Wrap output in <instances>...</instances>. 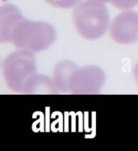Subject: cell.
I'll return each mask as SVG.
<instances>
[{
	"label": "cell",
	"instance_id": "6da1fadb",
	"mask_svg": "<svg viewBox=\"0 0 138 151\" xmlns=\"http://www.w3.org/2000/svg\"><path fill=\"white\" fill-rule=\"evenodd\" d=\"M72 19L77 32L88 40L103 36L110 25L107 7L104 3L94 0H85L77 5Z\"/></svg>",
	"mask_w": 138,
	"mask_h": 151
},
{
	"label": "cell",
	"instance_id": "7a4b0ae2",
	"mask_svg": "<svg viewBox=\"0 0 138 151\" xmlns=\"http://www.w3.org/2000/svg\"><path fill=\"white\" fill-rule=\"evenodd\" d=\"M56 39V31L51 24L24 19L13 32L12 44L17 49L36 53L48 49Z\"/></svg>",
	"mask_w": 138,
	"mask_h": 151
},
{
	"label": "cell",
	"instance_id": "3957f363",
	"mask_svg": "<svg viewBox=\"0 0 138 151\" xmlns=\"http://www.w3.org/2000/svg\"><path fill=\"white\" fill-rule=\"evenodd\" d=\"M37 65L34 53L18 49L7 56L3 64V73L7 85L13 92L23 93L24 84L36 73Z\"/></svg>",
	"mask_w": 138,
	"mask_h": 151
},
{
	"label": "cell",
	"instance_id": "277c9868",
	"mask_svg": "<svg viewBox=\"0 0 138 151\" xmlns=\"http://www.w3.org/2000/svg\"><path fill=\"white\" fill-rule=\"evenodd\" d=\"M105 82V73L96 65L78 68L69 82V93L97 94Z\"/></svg>",
	"mask_w": 138,
	"mask_h": 151
},
{
	"label": "cell",
	"instance_id": "5b68a950",
	"mask_svg": "<svg viewBox=\"0 0 138 151\" xmlns=\"http://www.w3.org/2000/svg\"><path fill=\"white\" fill-rule=\"evenodd\" d=\"M110 35L118 44H131L138 41V12L126 10L113 19Z\"/></svg>",
	"mask_w": 138,
	"mask_h": 151
},
{
	"label": "cell",
	"instance_id": "8992f818",
	"mask_svg": "<svg viewBox=\"0 0 138 151\" xmlns=\"http://www.w3.org/2000/svg\"><path fill=\"white\" fill-rule=\"evenodd\" d=\"M25 18L14 4L6 3L0 7V41L12 43L15 27Z\"/></svg>",
	"mask_w": 138,
	"mask_h": 151
},
{
	"label": "cell",
	"instance_id": "52a82bcc",
	"mask_svg": "<svg viewBox=\"0 0 138 151\" xmlns=\"http://www.w3.org/2000/svg\"><path fill=\"white\" fill-rule=\"evenodd\" d=\"M59 91L53 78L36 73L24 84V94H57Z\"/></svg>",
	"mask_w": 138,
	"mask_h": 151
},
{
	"label": "cell",
	"instance_id": "ba28073f",
	"mask_svg": "<svg viewBox=\"0 0 138 151\" xmlns=\"http://www.w3.org/2000/svg\"><path fill=\"white\" fill-rule=\"evenodd\" d=\"M78 66L70 60H62L55 65L53 79L60 92L69 93V82Z\"/></svg>",
	"mask_w": 138,
	"mask_h": 151
},
{
	"label": "cell",
	"instance_id": "9c48e42d",
	"mask_svg": "<svg viewBox=\"0 0 138 151\" xmlns=\"http://www.w3.org/2000/svg\"><path fill=\"white\" fill-rule=\"evenodd\" d=\"M50 6L61 9L73 8L78 5L82 0H45Z\"/></svg>",
	"mask_w": 138,
	"mask_h": 151
},
{
	"label": "cell",
	"instance_id": "30bf717a",
	"mask_svg": "<svg viewBox=\"0 0 138 151\" xmlns=\"http://www.w3.org/2000/svg\"><path fill=\"white\" fill-rule=\"evenodd\" d=\"M112 6L120 10H130L138 4V0H112Z\"/></svg>",
	"mask_w": 138,
	"mask_h": 151
},
{
	"label": "cell",
	"instance_id": "8fae6325",
	"mask_svg": "<svg viewBox=\"0 0 138 151\" xmlns=\"http://www.w3.org/2000/svg\"><path fill=\"white\" fill-rule=\"evenodd\" d=\"M132 73H133V76H134V78H135L136 81L138 84V62L136 64V65L132 69Z\"/></svg>",
	"mask_w": 138,
	"mask_h": 151
},
{
	"label": "cell",
	"instance_id": "7c38bea8",
	"mask_svg": "<svg viewBox=\"0 0 138 151\" xmlns=\"http://www.w3.org/2000/svg\"><path fill=\"white\" fill-rule=\"evenodd\" d=\"M94 1H97V2L102 3H112V0H94Z\"/></svg>",
	"mask_w": 138,
	"mask_h": 151
}]
</instances>
